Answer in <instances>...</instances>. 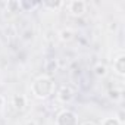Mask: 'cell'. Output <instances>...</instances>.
Returning <instances> with one entry per match:
<instances>
[{
	"instance_id": "obj_1",
	"label": "cell",
	"mask_w": 125,
	"mask_h": 125,
	"mask_svg": "<svg viewBox=\"0 0 125 125\" xmlns=\"http://www.w3.org/2000/svg\"><path fill=\"white\" fill-rule=\"evenodd\" d=\"M53 88L54 83L50 77H40L31 85V91L37 99H47L53 93Z\"/></svg>"
},
{
	"instance_id": "obj_2",
	"label": "cell",
	"mask_w": 125,
	"mask_h": 125,
	"mask_svg": "<svg viewBox=\"0 0 125 125\" xmlns=\"http://www.w3.org/2000/svg\"><path fill=\"white\" fill-rule=\"evenodd\" d=\"M56 125H78V116L72 110H62L56 118Z\"/></svg>"
},
{
	"instance_id": "obj_3",
	"label": "cell",
	"mask_w": 125,
	"mask_h": 125,
	"mask_svg": "<svg viewBox=\"0 0 125 125\" xmlns=\"http://www.w3.org/2000/svg\"><path fill=\"white\" fill-rule=\"evenodd\" d=\"M74 97H75V90L71 85H63L57 91V99L62 103H69L71 100H74Z\"/></svg>"
},
{
	"instance_id": "obj_4",
	"label": "cell",
	"mask_w": 125,
	"mask_h": 125,
	"mask_svg": "<svg viewBox=\"0 0 125 125\" xmlns=\"http://www.w3.org/2000/svg\"><path fill=\"white\" fill-rule=\"evenodd\" d=\"M85 2H83V0H72V2L69 3V12L75 16H80L85 12Z\"/></svg>"
},
{
	"instance_id": "obj_5",
	"label": "cell",
	"mask_w": 125,
	"mask_h": 125,
	"mask_svg": "<svg viewBox=\"0 0 125 125\" xmlns=\"http://www.w3.org/2000/svg\"><path fill=\"white\" fill-rule=\"evenodd\" d=\"M113 68L118 75H125V54L119 53L118 57L113 60Z\"/></svg>"
},
{
	"instance_id": "obj_6",
	"label": "cell",
	"mask_w": 125,
	"mask_h": 125,
	"mask_svg": "<svg viewBox=\"0 0 125 125\" xmlns=\"http://www.w3.org/2000/svg\"><path fill=\"white\" fill-rule=\"evenodd\" d=\"M38 6H41V2H31V0H21L19 2V10L22 12H31Z\"/></svg>"
},
{
	"instance_id": "obj_7",
	"label": "cell",
	"mask_w": 125,
	"mask_h": 125,
	"mask_svg": "<svg viewBox=\"0 0 125 125\" xmlns=\"http://www.w3.org/2000/svg\"><path fill=\"white\" fill-rule=\"evenodd\" d=\"M12 104H13V107H15L16 110H24L25 106H27V99H25L24 96L16 94V96H13V99H12Z\"/></svg>"
},
{
	"instance_id": "obj_8",
	"label": "cell",
	"mask_w": 125,
	"mask_h": 125,
	"mask_svg": "<svg viewBox=\"0 0 125 125\" xmlns=\"http://www.w3.org/2000/svg\"><path fill=\"white\" fill-rule=\"evenodd\" d=\"M59 37H60L62 41H71L74 38V31L69 30V28H65V30H62L59 32Z\"/></svg>"
},
{
	"instance_id": "obj_9",
	"label": "cell",
	"mask_w": 125,
	"mask_h": 125,
	"mask_svg": "<svg viewBox=\"0 0 125 125\" xmlns=\"http://www.w3.org/2000/svg\"><path fill=\"white\" fill-rule=\"evenodd\" d=\"M41 6H44V8H47V9L56 10V9H59V8L63 6V2H43Z\"/></svg>"
},
{
	"instance_id": "obj_10",
	"label": "cell",
	"mask_w": 125,
	"mask_h": 125,
	"mask_svg": "<svg viewBox=\"0 0 125 125\" xmlns=\"http://www.w3.org/2000/svg\"><path fill=\"white\" fill-rule=\"evenodd\" d=\"M93 71H94V74H96L97 77H104V75L107 74V68H106L104 65H102V63H97Z\"/></svg>"
},
{
	"instance_id": "obj_11",
	"label": "cell",
	"mask_w": 125,
	"mask_h": 125,
	"mask_svg": "<svg viewBox=\"0 0 125 125\" xmlns=\"http://www.w3.org/2000/svg\"><path fill=\"white\" fill-rule=\"evenodd\" d=\"M8 10L9 12H19V2H15V0H12V2H8Z\"/></svg>"
},
{
	"instance_id": "obj_12",
	"label": "cell",
	"mask_w": 125,
	"mask_h": 125,
	"mask_svg": "<svg viewBox=\"0 0 125 125\" xmlns=\"http://www.w3.org/2000/svg\"><path fill=\"white\" fill-rule=\"evenodd\" d=\"M56 68H57V63H56V60H54V59L47 60V63H46V71H49V72H54Z\"/></svg>"
},
{
	"instance_id": "obj_13",
	"label": "cell",
	"mask_w": 125,
	"mask_h": 125,
	"mask_svg": "<svg viewBox=\"0 0 125 125\" xmlns=\"http://www.w3.org/2000/svg\"><path fill=\"white\" fill-rule=\"evenodd\" d=\"M103 125H122L118 118H106L103 121Z\"/></svg>"
},
{
	"instance_id": "obj_14",
	"label": "cell",
	"mask_w": 125,
	"mask_h": 125,
	"mask_svg": "<svg viewBox=\"0 0 125 125\" xmlns=\"http://www.w3.org/2000/svg\"><path fill=\"white\" fill-rule=\"evenodd\" d=\"M109 97L112 100H119L121 99V91L119 90H110L109 91Z\"/></svg>"
},
{
	"instance_id": "obj_15",
	"label": "cell",
	"mask_w": 125,
	"mask_h": 125,
	"mask_svg": "<svg viewBox=\"0 0 125 125\" xmlns=\"http://www.w3.org/2000/svg\"><path fill=\"white\" fill-rule=\"evenodd\" d=\"M3 107H5V99H3V96H0V112L3 110Z\"/></svg>"
},
{
	"instance_id": "obj_16",
	"label": "cell",
	"mask_w": 125,
	"mask_h": 125,
	"mask_svg": "<svg viewBox=\"0 0 125 125\" xmlns=\"http://www.w3.org/2000/svg\"><path fill=\"white\" fill-rule=\"evenodd\" d=\"M83 125H96L94 122H85V124H83Z\"/></svg>"
},
{
	"instance_id": "obj_17",
	"label": "cell",
	"mask_w": 125,
	"mask_h": 125,
	"mask_svg": "<svg viewBox=\"0 0 125 125\" xmlns=\"http://www.w3.org/2000/svg\"><path fill=\"white\" fill-rule=\"evenodd\" d=\"M27 125H37V124H35V122H28Z\"/></svg>"
}]
</instances>
